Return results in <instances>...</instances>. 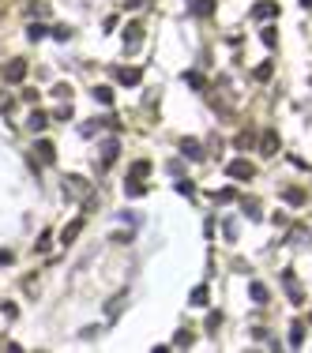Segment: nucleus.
Instances as JSON below:
<instances>
[{
    "instance_id": "f257e3e1",
    "label": "nucleus",
    "mask_w": 312,
    "mask_h": 353,
    "mask_svg": "<svg viewBox=\"0 0 312 353\" xmlns=\"http://www.w3.org/2000/svg\"><path fill=\"white\" fill-rule=\"evenodd\" d=\"M139 42H143V23H128L124 26V45L128 49H139Z\"/></svg>"
},
{
    "instance_id": "f03ea898",
    "label": "nucleus",
    "mask_w": 312,
    "mask_h": 353,
    "mask_svg": "<svg viewBox=\"0 0 312 353\" xmlns=\"http://www.w3.org/2000/svg\"><path fill=\"white\" fill-rule=\"evenodd\" d=\"M278 147H282L278 132H263V139H260V150H263V154H278Z\"/></svg>"
},
{
    "instance_id": "7ed1b4c3",
    "label": "nucleus",
    "mask_w": 312,
    "mask_h": 353,
    "mask_svg": "<svg viewBox=\"0 0 312 353\" xmlns=\"http://www.w3.org/2000/svg\"><path fill=\"white\" fill-rule=\"evenodd\" d=\"M252 15H256V19H275L278 15V4H275V0H260V4L252 8Z\"/></svg>"
},
{
    "instance_id": "20e7f679",
    "label": "nucleus",
    "mask_w": 312,
    "mask_h": 353,
    "mask_svg": "<svg viewBox=\"0 0 312 353\" xmlns=\"http://www.w3.org/2000/svg\"><path fill=\"white\" fill-rule=\"evenodd\" d=\"M252 173H256V169H252L248 162H230V177L233 180H252Z\"/></svg>"
},
{
    "instance_id": "39448f33",
    "label": "nucleus",
    "mask_w": 312,
    "mask_h": 353,
    "mask_svg": "<svg viewBox=\"0 0 312 353\" xmlns=\"http://www.w3.org/2000/svg\"><path fill=\"white\" fill-rule=\"evenodd\" d=\"M120 154V139H109L106 147H102V169H109L113 166V158Z\"/></svg>"
},
{
    "instance_id": "423d86ee",
    "label": "nucleus",
    "mask_w": 312,
    "mask_h": 353,
    "mask_svg": "<svg viewBox=\"0 0 312 353\" xmlns=\"http://www.w3.org/2000/svg\"><path fill=\"white\" fill-rule=\"evenodd\" d=\"M181 154L192 158V162H200V158H203V147H200L196 139H181Z\"/></svg>"
},
{
    "instance_id": "0eeeda50",
    "label": "nucleus",
    "mask_w": 312,
    "mask_h": 353,
    "mask_svg": "<svg viewBox=\"0 0 312 353\" xmlns=\"http://www.w3.org/2000/svg\"><path fill=\"white\" fill-rule=\"evenodd\" d=\"M23 75H26V60H12V64H8V72H4V79L8 83H19Z\"/></svg>"
},
{
    "instance_id": "6e6552de",
    "label": "nucleus",
    "mask_w": 312,
    "mask_h": 353,
    "mask_svg": "<svg viewBox=\"0 0 312 353\" xmlns=\"http://www.w3.org/2000/svg\"><path fill=\"white\" fill-rule=\"evenodd\" d=\"M113 75H117V83H124V87H139V72L136 68H117Z\"/></svg>"
},
{
    "instance_id": "1a4fd4ad",
    "label": "nucleus",
    "mask_w": 312,
    "mask_h": 353,
    "mask_svg": "<svg viewBox=\"0 0 312 353\" xmlns=\"http://www.w3.org/2000/svg\"><path fill=\"white\" fill-rule=\"evenodd\" d=\"M34 150H38V158H42V162H53V158H56V150H53V143H49V139H38V143H34Z\"/></svg>"
},
{
    "instance_id": "9d476101",
    "label": "nucleus",
    "mask_w": 312,
    "mask_h": 353,
    "mask_svg": "<svg viewBox=\"0 0 312 353\" xmlns=\"http://www.w3.org/2000/svg\"><path fill=\"white\" fill-rule=\"evenodd\" d=\"M79 230H83V218H75V222L68 226V230H64V233H60V244H72V241H75V237H79Z\"/></svg>"
},
{
    "instance_id": "9b49d317",
    "label": "nucleus",
    "mask_w": 312,
    "mask_h": 353,
    "mask_svg": "<svg viewBox=\"0 0 312 353\" xmlns=\"http://www.w3.org/2000/svg\"><path fill=\"white\" fill-rule=\"evenodd\" d=\"M282 282H286V293H290V301H294V304H301V290H297V282H294V274H282Z\"/></svg>"
},
{
    "instance_id": "f8f14e48",
    "label": "nucleus",
    "mask_w": 312,
    "mask_h": 353,
    "mask_svg": "<svg viewBox=\"0 0 312 353\" xmlns=\"http://www.w3.org/2000/svg\"><path fill=\"white\" fill-rule=\"evenodd\" d=\"M241 211H244V214H248V218H252V222H256V218L263 214V207H260V199H244V203H241Z\"/></svg>"
},
{
    "instance_id": "ddd939ff",
    "label": "nucleus",
    "mask_w": 312,
    "mask_h": 353,
    "mask_svg": "<svg viewBox=\"0 0 312 353\" xmlns=\"http://www.w3.org/2000/svg\"><path fill=\"white\" fill-rule=\"evenodd\" d=\"M301 342H305V327H301V323H290V346L301 349Z\"/></svg>"
},
{
    "instance_id": "4468645a",
    "label": "nucleus",
    "mask_w": 312,
    "mask_h": 353,
    "mask_svg": "<svg viewBox=\"0 0 312 353\" xmlns=\"http://www.w3.org/2000/svg\"><path fill=\"white\" fill-rule=\"evenodd\" d=\"M128 177H132V180H143V177H150V162H136Z\"/></svg>"
},
{
    "instance_id": "2eb2a0df",
    "label": "nucleus",
    "mask_w": 312,
    "mask_h": 353,
    "mask_svg": "<svg viewBox=\"0 0 312 353\" xmlns=\"http://www.w3.org/2000/svg\"><path fill=\"white\" fill-rule=\"evenodd\" d=\"M282 199H286L290 207H301V203H305V192H301V188H286V196H282Z\"/></svg>"
},
{
    "instance_id": "dca6fc26",
    "label": "nucleus",
    "mask_w": 312,
    "mask_h": 353,
    "mask_svg": "<svg viewBox=\"0 0 312 353\" xmlns=\"http://www.w3.org/2000/svg\"><path fill=\"white\" fill-rule=\"evenodd\" d=\"M192 12L196 15H211L214 12V0H192Z\"/></svg>"
},
{
    "instance_id": "f3484780",
    "label": "nucleus",
    "mask_w": 312,
    "mask_h": 353,
    "mask_svg": "<svg viewBox=\"0 0 312 353\" xmlns=\"http://www.w3.org/2000/svg\"><path fill=\"white\" fill-rule=\"evenodd\" d=\"M248 293H252V301H256V304L267 301V285H260V282H252V285H248Z\"/></svg>"
},
{
    "instance_id": "a211bd4d",
    "label": "nucleus",
    "mask_w": 312,
    "mask_h": 353,
    "mask_svg": "<svg viewBox=\"0 0 312 353\" xmlns=\"http://www.w3.org/2000/svg\"><path fill=\"white\" fill-rule=\"evenodd\" d=\"M45 120H49V117H45V113H30V117H26V128L42 132V128H45Z\"/></svg>"
},
{
    "instance_id": "6ab92c4d",
    "label": "nucleus",
    "mask_w": 312,
    "mask_h": 353,
    "mask_svg": "<svg viewBox=\"0 0 312 353\" xmlns=\"http://www.w3.org/2000/svg\"><path fill=\"white\" fill-rule=\"evenodd\" d=\"M260 42L267 45V49H275V42H278V30H275V26H267V30L260 34Z\"/></svg>"
},
{
    "instance_id": "aec40b11",
    "label": "nucleus",
    "mask_w": 312,
    "mask_h": 353,
    "mask_svg": "<svg viewBox=\"0 0 312 353\" xmlns=\"http://www.w3.org/2000/svg\"><path fill=\"white\" fill-rule=\"evenodd\" d=\"M143 192H147V188H143V180H132V177H128V196H132V199H139Z\"/></svg>"
},
{
    "instance_id": "412c9836",
    "label": "nucleus",
    "mask_w": 312,
    "mask_h": 353,
    "mask_svg": "<svg viewBox=\"0 0 312 353\" xmlns=\"http://www.w3.org/2000/svg\"><path fill=\"white\" fill-rule=\"evenodd\" d=\"M271 72H275V68H271V60H263L260 68H256V79H260V83H267V79H271Z\"/></svg>"
},
{
    "instance_id": "4be33fe9",
    "label": "nucleus",
    "mask_w": 312,
    "mask_h": 353,
    "mask_svg": "<svg viewBox=\"0 0 312 353\" xmlns=\"http://www.w3.org/2000/svg\"><path fill=\"white\" fill-rule=\"evenodd\" d=\"M184 79H188V87H196V90H203V87H207V79H203V75H196V72H188Z\"/></svg>"
},
{
    "instance_id": "5701e85b",
    "label": "nucleus",
    "mask_w": 312,
    "mask_h": 353,
    "mask_svg": "<svg viewBox=\"0 0 312 353\" xmlns=\"http://www.w3.org/2000/svg\"><path fill=\"white\" fill-rule=\"evenodd\" d=\"M192 304H207V285H196L192 290Z\"/></svg>"
},
{
    "instance_id": "b1692460",
    "label": "nucleus",
    "mask_w": 312,
    "mask_h": 353,
    "mask_svg": "<svg viewBox=\"0 0 312 353\" xmlns=\"http://www.w3.org/2000/svg\"><path fill=\"white\" fill-rule=\"evenodd\" d=\"M177 192H181V196H196V188H192V180H181V177H177Z\"/></svg>"
},
{
    "instance_id": "393cba45",
    "label": "nucleus",
    "mask_w": 312,
    "mask_h": 353,
    "mask_svg": "<svg viewBox=\"0 0 312 353\" xmlns=\"http://www.w3.org/2000/svg\"><path fill=\"white\" fill-rule=\"evenodd\" d=\"M94 98H98V102H106V106H109V102H113V90H109V87H98V90H94Z\"/></svg>"
},
{
    "instance_id": "a878e982",
    "label": "nucleus",
    "mask_w": 312,
    "mask_h": 353,
    "mask_svg": "<svg viewBox=\"0 0 312 353\" xmlns=\"http://www.w3.org/2000/svg\"><path fill=\"white\" fill-rule=\"evenodd\" d=\"M53 94H56V98H72V87H68V83H56Z\"/></svg>"
},
{
    "instance_id": "bb28decb",
    "label": "nucleus",
    "mask_w": 312,
    "mask_h": 353,
    "mask_svg": "<svg viewBox=\"0 0 312 353\" xmlns=\"http://www.w3.org/2000/svg\"><path fill=\"white\" fill-rule=\"evenodd\" d=\"M222 327V316L219 312H211V316H207V331H219Z\"/></svg>"
},
{
    "instance_id": "cd10ccee",
    "label": "nucleus",
    "mask_w": 312,
    "mask_h": 353,
    "mask_svg": "<svg viewBox=\"0 0 312 353\" xmlns=\"http://www.w3.org/2000/svg\"><path fill=\"white\" fill-rule=\"evenodd\" d=\"M233 199V188H222V192H214V203H230Z\"/></svg>"
},
{
    "instance_id": "c85d7f7f",
    "label": "nucleus",
    "mask_w": 312,
    "mask_h": 353,
    "mask_svg": "<svg viewBox=\"0 0 312 353\" xmlns=\"http://www.w3.org/2000/svg\"><path fill=\"white\" fill-rule=\"evenodd\" d=\"M49 244H53V233H42V237H38V252H45Z\"/></svg>"
},
{
    "instance_id": "c756f323",
    "label": "nucleus",
    "mask_w": 312,
    "mask_h": 353,
    "mask_svg": "<svg viewBox=\"0 0 312 353\" xmlns=\"http://www.w3.org/2000/svg\"><path fill=\"white\" fill-rule=\"evenodd\" d=\"M173 346H181V349H184V346H192V335H188V331H181V335H177V342H173Z\"/></svg>"
},
{
    "instance_id": "7c9ffc66",
    "label": "nucleus",
    "mask_w": 312,
    "mask_h": 353,
    "mask_svg": "<svg viewBox=\"0 0 312 353\" xmlns=\"http://www.w3.org/2000/svg\"><path fill=\"white\" fill-rule=\"evenodd\" d=\"M233 143H237V150H248V147H252V136H237Z\"/></svg>"
},
{
    "instance_id": "2f4dec72",
    "label": "nucleus",
    "mask_w": 312,
    "mask_h": 353,
    "mask_svg": "<svg viewBox=\"0 0 312 353\" xmlns=\"http://www.w3.org/2000/svg\"><path fill=\"white\" fill-rule=\"evenodd\" d=\"M12 109V98H8V94H0V113H8Z\"/></svg>"
},
{
    "instance_id": "473e14b6",
    "label": "nucleus",
    "mask_w": 312,
    "mask_h": 353,
    "mask_svg": "<svg viewBox=\"0 0 312 353\" xmlns=\"http://www.w3.org/2000/svg\"><path fill=\"white\" fill-rule=\"evenodd\" d=\"M12 263V252H0V267H8Z\"/></svg>"
},
{
    "instance_id": "72a5a7b5",
    "label": "nucleus",
    "mask_w": 312,
    "mask_h": 353,
    "mask_svg": "<svg viewBox=\"0 0 312 353\" xmlns=\"http://www.w3.org/2000/svg\"><path fill=\"white\" fill-rule=\"evenodd\" d=\"M301 8H312V0H301Z\"/></svg>"
}]
</instances>
